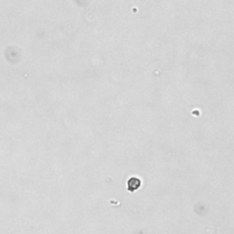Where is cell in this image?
Listing matches in <instances>:
<instances>
[{
	"mask_svg": "<svg viewBox=\"0 0 234 234\" xmlns=\"http://www.w3.org/2000/svg\"><path fill=\"white\" fill-rule=\"evenodd\" d=\"M140 186H141V180L137 177H133L129 178L127 181V190L130 192H134L140 188Z\"/></svg>",
	"mask_w": 234,
	"mask_h": 234,
	"instance_id": "cell-1",
	"label": "cell"
}]
</instances>
